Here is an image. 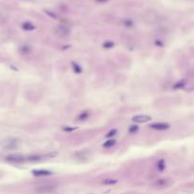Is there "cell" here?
<instances>
[{
	"mask_svg": "<svg viewBox=\"0 0 194 194\" xmlns=\"http://www.w3.org/2000/svg\"><path fill=\"white\" fill-rule=\"evenodd\" d=\"M89 116V113L88 111H84L82 112L79 116H78V120L80 121H84V120H87Z\"/></svg>",
	"mask_w": 194,
	"mask_h": 194,
	"instance_id": "30bf717a",
	"label": "cell"
},
{
	"mask_svg": "<svg viewBox=\"0 0 194 194\" xmlns=\"http://www.w3.org/2000/svg\"><path fill=\"white\" fill-rule=\"evenodd\" d=\"M116 134H117V130H116V129H112V130H110V131L106 135V137H107V138H110V137L114 136Z\"/></svg>",
	"mask_w": 194,
	"mask_h": 194,
	"instance_id": "2e32d148",
	"label": "cell"
},
{
	"mask_svg": "<svg viewBox=\"0 0 194 194\" xmlns=\"http://www.w3.org/2000/svg\"><path fill=\"white\" fill-rule=\"evenodd\" d=\"M113 45H114L113 42H110V41H107V42H105V43L103 44V47L107 48V50H109V48L113 47Z\"/></svg>",
	"mask_w": 194,
	"mask_h": 194,
	"instance_id": "9a60e30c",
	"label": "cell"
},
{
	"mask_svg": "<svg viewBox=\"0 0 194 194\" xmlns=\"http://www.w3.org/2000/svg\"><path fill=\"white\" fill-rule=\"evenodd\" d=\"M22 29H23L24 31H31L35 30V26L33 25V24L30 23V22H25V23H23V24H22Z\"/></svg>",
	"mask_w": 194,
	"mask_h": 194,
	"instance_id": "ba28073f",
	"label": "cell"
},
{
	"mask_svg": "<svg viewBox=\"0 0 194 194\" xmlns=\"http://www.w3.org/2000/svg\"><path fill=\"white\" fill-rule=\"evenodd\" d=\"M34 191L37 193H52L55 191V187L52 185H43L36 187Z\"/></svg>",
	"mask_w": 194,
	"mask_h": 194,
	"instance_id": "3957f363",
	"label": "cell"
},
{
	"mask_svg": "<svg viewBox=\"0 0 194 194\" xmlns=\"http://www.w3.org/2000/svg\"><path fill=\"white\" fill-rule=\"evenodd\" d=\"M72 68H74V71L75 72L76 74H80L82 72V68L79 64H77L76 63H72Z\"/></svg>",
	"mask_w": 194,
	"mask_h": 194,
	"instance_id": "4fadbf2b",
	"label": "cell"
},
{
	"mask_svg": "<svg viewBox=\"0 0 194 194\" xmlns=\"http://www.w3.org/2000/svg\"><path fill=\"white\" fill-rule=\"evenodd\" d=\"M115 143H116V140H114V139H110V140L106 141V142L103 144V147H104V148H111V147L114 146Z\"/></svg>",
	"mask_w": 194,
	"mask_h": 194,
	"instance_id": "8fae6325",
	"label": "cell"
},
{
	"mask_svg": "<svg viewBox=\"0 0 194 194\" xmlns=\"http://www.w3.org/2000/svg\"><path fill=\"white\" fill-rule=\"evenodd\" d=\"M117 182H118L117 179H114V178H107V179H105V180L102 181V184L107 185V186H110V185L117 184Z\"/></svg>",
	"mask_w": 194,
	"mask_h": 194,
	"instance_id": "9c48e42d",
	"label": "cell"
},
{
	"mask_svg": "<svg viewBox=\"0 0 194 194\" xmlns=\"http://www.w3.org/2000/svg\"><path fill=\"white\" fill-rule=\"evenodd\" d=\"M150 127L151 129H154V130H158V131H164V130H166L169 128V124L167 123H162V122H159V123H153L151 125H150Z\"/></svg>",
	"mask_w": 194,
	"mask_h": 194,
	"instance_id": "8992f818",
	"label": "cell"
},
{
	"mask_svg": "<svg viewBox=\"0 0 194 194\" xmlns=\"http://www.w3.org/2000/svg\"><path fill=\"white\" fill-rule=\"evenodd\" d=\"M77 128H69V127H64L63 128V130L65 131V132H72V131H75Z\"/></svg>",
	"mask_w": 194,
	"mask_h": 194,
	"instance_id": "d6986e66",
	"label": "cell"
},
{
	"mask_svg": "<svg viewBox=\"0 0 194 194\" xmlns=\"http://www.w3.org/2000/svg\"><path fill=\"white\" fill-rule=\"evenodd\" d=\"M33 174L35 176H47L53 174V173L47 171V169H34V171H33Z\"/></svg>",
	"mask_w": 194,
	"mask_h": 194,
	"instance_id": "52a82bcc",
	"label": "cell"
},
{
	"mask_svg": "<svg viewBox=\"0 0 194 194\" xmlns=\"http://www.w3.org/2000/svg\"><path fill=\"white\" fill-rule=\"evenodd\" d=\"M19 145V139L17 138H8L2 141L1 146L5 150H14L17 149Z\"/></svg>",
	"mask_w": 194,
	"mask_h": 194,
	"instance_id": "6da1fadb",
	"label": "cell"
},
{
	"mask_svg": "<svg viewBox=\"0 0 194 194\" xmlns=\"http://www.w3.org/2000/svg\"><path fill=\"white\" fill-rule=\"evenodd\" d=\"M69 32H70L69 29L68 27H66V26H58L55 29V34L60 36V37L68 36L69 34Z\"/></svg>",
	"mask_w": 194,
	"mask_h": 194,
	"instance_id": "277c9868",
	"label": "cell"
},
{
	"mask_svg": "<svg viewBox=\"0 0 194 194\" xmlns=\"http://www.w3.org/2000/svg\"><path fill=\"white\" fill-rule=\"evenodd\" d=\"M5 160L10 163H15V164H21L27 161V157L22 154H10L5 157Z\"/></svg>",
	"mask_w": 194,
	"mask_h": 194,
	"instance_id": "7a4b0ae2",
	"label": "cell"
},
{
	"mask_svg": "<svg viewBox=\"0 0 194 194\" xmlns=\"http://www.w3.org/2000/svg\"><path fill=\"white\" fill-rule=\"evenodd\" d=\"M138 131V126H130V129H129V132L130 133V134H135L136 132Z\"/></svg>",
	"mask_w": 194,
	"mask_h": 194,
	"instance_id": "ac0fdd59",
	"label": "cell"
},
{
	"mask_svg": "<svg viewBox=\"0 0 194 194\" xmlns=\"http://www.w3.org/2000/svg\"><path fill=\"white\" fill-rule=\"evenodd\" d=\"M42 159H43V157L40 156V155H30L29 157H27V160L31 161V162H37V161H40Z\"/></svg>",
	"mask_w": 194,
	"mask_h": 194,
	"instance_id": "7c38bea8",
	"label": "cell"
},
{
	"mask_svg": "<svg viewBox=\"0 0 194 194\" xmlns=\"http://www.w3.org/2000/svg\"><path fill=\"white\" fill-rule=\"evenodd\" d=\"M151 119V116H147V115H137L135 116H133L132 120L136 123H146V122H149Z\"/></svg>",
	"mask_w": 194,
	"mask_h": 194,
	"instance_id": "5b68a950",
	"label": "cell"
},
{
	"mask_svg": "<svg viewBox=\"0 0 194 194\" xmlns=\"http://www.w3.org/2000/svg\"><path fill=\"white\" fill-rule=\"evenodd\" d=\"M124 25L128 28H131L133 26V22L131 20H125L124 21Z\"/></svg>",
	"mask_w": 194,
	"mask_h": 194,
	"instance_id": "e0dca14e",
	"label": "cell"
},
{
	"mask_svg": "<svg viewBox=\"0 0 194 194\" xmlns=\"http://www.w3.org/2000/svg\"><path fill=\"white\" fill-rule=\"evenodd\" d=\"M165 168H166V163H165V161H164L163 159L159 160L158 163H157V168H158V171L163 172L164 169H165Z\"/></svg>",
	"mask_w": 194,
	"mask_h": 194,
	"instance_id": "5bb4252c",
	"label": "cell"
},
{
	"mask_svg": "<svg viewBox=\"0 0 194 194\" xmlns=\"http://www.w3.org/2000/svg\"><path fill=\"white\" fill-rule=\"evenodd\" d=\"M96 1L98 2V3H105V2L108 1V0H96Z\"/></svg>",
	"mask_w": 194,
	"mask_h": 194,
	"instance_id": "ffe728a7",
	"label": "cell"
}]
</instances>
